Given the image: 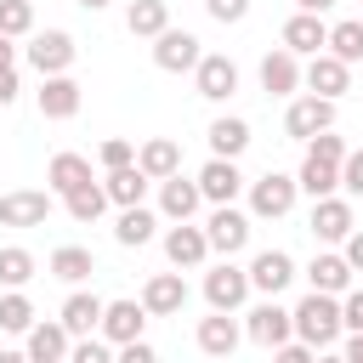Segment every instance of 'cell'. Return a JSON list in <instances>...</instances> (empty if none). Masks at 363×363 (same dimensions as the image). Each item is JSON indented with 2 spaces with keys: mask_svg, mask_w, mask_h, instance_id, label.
Instances as JSON below:
<instances>
[{
  "mask_svg": "<svg viewBox=\"0 0 363 363\" xmlns=\"http://www.w3.org/2000/svg\"><path fill=\"white\" fill-rule=\"evenodd\" d=\"M289 323H295V340H306L312 352H329L346 329H340V295H318L306 289L301 306H289Z\"/></svg>",
  "mask_w": 363,
  "mask_h": 363,
  "instance_id": "obj_1",
  "label": "cell"
},
{
  "mask_svg": "<svg viewBox=\"0 0 363 363\" xmlns=\"http://www.w3.org/2000/svg\"><path fill=\"white\" fill-rule=\"evenodd\" d=\"M295 199H301L295 176L267 170V176H255V182H250V221H284V216L295 210Z\"/></svg>",
  "mask_w": 363,
  "mask_h": 363,
  "instance_id": "obj_2",
  "label": "cell"
},
{
  "mask_svg": "<svg viewBox=\"0 0 363 363\" xmlns=\"http://www.w3.org/2000/svg\"><path fill=\"white\" fill-rule=\"evenodd\" d=\"M250 295H255V289H250V272H244V267H233L227 255L204 272V301H210V312H238Z\"/></svg>",
  "mask_w": 363,
  "mask_h": 363,
  "instance_id": "obj_3",
  "label": "cell"
},
{
  "mask_svg": "<svg viewBox=\"0 0 363 363\" xmlns=\"http://www.w3.org/2000/svg\"><path fill=\"white\" fill-rule=\"evenodd\" d=\"M74 57H79V45H74V34L68 28H45V34H28V68L45 79V74H68L74 68Z\"/></svg>",
  "mask_w": 363,
  "mask_h": 363,
  "instance_id": "obj_4",
  "label": "cell"
},
{
  "mask_svg": "<svg viewBox=\"0 0 363 363\" xmlns=\"http://www.w3.org/2000/svg\"><path fill=\"white\" fill-rule=\"evenodd\" d=\"M318 130H335V102L329 96H289V108H284V136H295V142H312Z\"/></svg>",
  "mask_w": 363,
  "mask_h": 363,
  "instance_id": "obj_5",
  "label": "cell"
},
{
  "mask_svg": "<svg viewBox=\"0 0 363 363\" xmlns=\"http://www.w3.org/2000/svg\"><path fill=\"white\" fill-rule=\"evenodd\" d=\"M244 335L255 340V346H284V340H295V323H289V306H278V295H267V301H255L250 312H244Z\"/></svg>",
  "mask_w": 363,
  "mask_h": 363,
  "instance_id": "obj_6",
  "label": "cell"
},
{
  "mask_svg": "<svg viewBox=\"0 0 363 363\" xmlns=\"http://www.w3.org/2000/svg\"><path fill=\"white\" fill-rule=\"evenodd\" d=\"M301 85H306L312 96H329V102H340V96L352 91V62H340V57L318 51V57H306V62H301Z\"/></svg>",
  "mask_w": 363,
  "mask_h": 363,
  "instance_id": "obj_7",
  "label": "cell"
},
{
  "mask_svg": "<svg viewBox=\"0 0 363 363\" xmlns=\"http://www.w3.org/2000/svg\"><path fill=\"white\" fill-rule=\"evenodd\" d=\"M204 238H210V255H238V250L250 244V210L216 204L210 221H204Z\"/></svg>",
  "mask_w": 363,
  "mask_h": 363,
  "instance_id": "obj_8",
  "label": "cell"
},
{
  "mask_svg": "<svg viewBox=\"0 0 363 363\" xmlns=\"http://www.w3.org/2000/svg\"><path fill=\"white\" fill-rule=\"evenodd\" d=\"M164 261H170L176 272H199V267L210 261V238H204V227H193V221L164 227Z\"/></svg>",
  "mask_w": 363,
  "mask_h": 363,
  "instance_id": "obj_9",
  "label": "cell"
},
{
  "mask_svg": "<svg viewBox=\"0 0 363 363\" xmlns=\"http://www.w3.org/2000/svg\"><path fill=\"white\" fill-rule=\"evenodd\" d=\"M199 57H204L199 34H187V28H176V23L153 40V62H159L164 74H193V68H199Z\"/></svg>",
  "mask_w": 363,
  "mask_h": 363,
  "instance_id": "obj_10",
  "label": "cell"
},
{
  "mask_svg": "<svg viewBox=\"0 0 363 363\" xmlns=\"http://www.w3.org/2000/svg\"><path fill=\"white\" fill-rule=\"evenodd\" d=\"M193 85H199L204 102H227V96L238 91V62H233L227 51H204L199 68H193Z\"/></svg>",
  "mask_w": 363,
  "mask_h": 363,
  "instance_id": "obj_11",
  "label": "cell"
},
{
  "mask_svg": "<svg viewBox=\"0 0 363 363\" xmlns=\"http://www.w3.org/2000/svg\"><path fill=\"white\" fill-rule=\"evenodd\" d=\"M244 272H250V289H261V295H284V289L295 284V255H289V250H255Z\"/></svg>",
  "mask_w": 363,
  "mask_h": 363,
  "instance_id": "obj_12",
  "label": "cell"
},
{
  "mask_svg": "<svg viewBox=\"0 0 363 363\" xmlns=\"http://www.w3.org/2000/svg\"><path fill=\"white\" fill-rule=\"evenodd\" d=\"M142 329H147V306H142V301H102V323H96V335H102L108 346L142 340Z\"/></svg>",
  "mask_w": 363,
  "mask_h": 363,
  "instance_id": "obj_13",
  "label": "cell"
},
{
  "mask_svg": "<svg viewBox=\"0 0 363 363\" xmlns=\"http://www.w3.org/2000/svg\"><path fill=\"white\" fill-rule=\"evenodd\" d=\"M34 102H40V119H57V125H62V119L79 113L85 96H79V79H74V74H45L40 91H34Z\"/></svg>",
  "mask_w": 363,
  "mask_h": 363,
  "instance_id": "obj_14",
  "label": "cell"
},
{
  "mask_svg": "<svg viewBox=\"0 0 363 363\" xmlns=\"http://www.w3.org/2000/svg\"><path fill=\"white\" fill-rule=\"evenodd\" d=\"M199 182V193H204V204H233L250 182H244V170H238V159H204V170L193 176Z\"/></svg>",
  "mask_w": 363,
  "mask_h": 363,
  "instance_id": "obj_15",
  "label": "cell"
},
{
  "mask_svg": "<svg viewBox=\"0 0 363 363\" xmlns=\"http://www.w3.org/2000/svg\"><path fill=\"white\" fill-rule=\"evenodd\" d=\"M306 227H312V238L318 244H340L357 221H352V199H340V193H329V199H312V216H306Z\"/></svg>",
  "mask_w": 363,
  "mask_h": 363,
  "instance_id": "obj_16",
  "label": "cell"
},
{
  "mask_svg": "<svg viewBox=\"0 0 363 363\" xmlns=\"http://www.w3.org/2000/svg\"><path fill=\"white\" fill-rule=\"evenodd\" d=\"M45 216H51V193H40V187L0 193V227H45Z\"/></svg>",
  "mask_w": 363,
  "mask_h": 363,
  "instance_id": "obj_17",
  "label": "cell"
},
{
  "mask_svg": "<svg viewBox=\"0 0 363 363\" xmlns=\"http://www.w3.org/2000/svg\"><path fill=\"white\" fill-rule=\"evenodd\" d=\"M136 301L147 306V318H176L187 306V284H182V272H153Z\"/></svg>",
  "mask_w": 363,
  "mask_h": 363,
  "instance_id": "obj_18",
  "label": "cell"
},
{
  "mask_svg": "<svg viewBox=\"0 0 363 363\" xmlns=\"http://www.w3.org/2000/svg\"><path fill=\"white\" fill-rule=\"evenodd\" d=\"M193 340H199V352H204V357H233V352H238V340H244V329H238V318H233V312H210V318H199Z\"/></svg>",
  "mask_w": 363,
  "mask_h": 363,
  "instance_id": "obj_19",
  "label": "cell"
},
{
  "mask_svg": "<svg viewBox=\"0 0 363 363\" xmlns=\"http://www.w3.org/2000/svg\"><path fill=\"white\" fill-rule=\"evenodd\" d=\"M278 40H284V51H295V57H318V51L329 45V23H323L318 11H295Z\"/></svg>",
  "mask_w": 363,
  "mask_h": 363,
  "instance_id": "obj_20",
  "label": "cell"
},
{
  "mask_svg": "<svg viewBox=\"0 0 363 363\" xmlns=\"http://www.w3.org/2000/svg\"><path fill=\"white\" fill-rule=\"evenodd\" d=\"M261 91H267V96H295V91H301V57L284 51V45H272V51L261 57Z\"/></svg>",
  "mask_w": 363,
  "mask_h": 363,
  "instance_id": "obj_21",
  "label": "cell"
},
{
  "mask_svg": "<svg viewBox=\"0 0 363 363\" xmlns=\"http://www.w3.org/2000/svg\"><path fill=\"white\" fill-rule=\"evenodd\" d=\"M199 204H204V193H199V182H187L182 170L159 182V216H164V221H193Z\"/></svg>",
  "mask_w": 363,
  "mask_h": 363,
  "instance_id": "obj_22",
  "label": "cell"
},
{
  "mask_svg": "<svg viewBox=\"0 0 363 363\" xmlns=\"http://www.w3.org/2000/svg\"><path fill=\"white\" fill-rule=\"evenodd\" d=\"M352 267H346V255H335V250H318L312 261H306V284L318 289V295H346L352 289Z\"/></svg>",
  "mask_w": 363,
  "mask_h": 363,
  "instance_id": "obj_23",
  "label": "cell"
},
{
  "mask_svg": "<svg viewBox=\"0 0 363 363\" xmlns=\"http://www.w3.org/2000/svg\"><path fill=\"white\" fill-rule=\"evenodd\" d=\"M68 346H74V335H68L62 323H40V318H34V329L23 335L28 363H68Z\"/></svg>",
  "mask_w": 363,
  "mask_h": 363,
  "instance_id": "obj_24",
  "label": "cell"
},
{
  "mask_svg": "<svg viewBox=\"0 0 363 363\" xmlns=\"http://www.w3.org/2000/svg\"><path fill=\"white\" fill-rule=\"evenodd\" d=\"M136 170H142L147 182L176 176V170H182V142H170V136H147V142L136 147Z\"/></svg>",
  "mask_w": 363,
  "mask_h": 363,
  "instance_id": "obj_25",
  "label": "cell"
},
{
  "mask_svg": "<svg viewBox=\"0 0 363 363\" xmlns=\"http://www.w3.org/2000/svg\"><path fill=\"white\" fill-rule=\"evenodd\" d=\"M85 182H91V159H85V153H51V164H45V193L68 199V193L85 187Z\"/></svg>",
  "mask_w": 363,
  "mask_h": 363,
  "instance_id": "obj_26",
  "label": "cell"
},
{
  "mask_svg": "<svg viewBox=\"0 0 363 363\" xmlns=\"http://www.w3.org/2000/svg\"><path fill=\"white\" fill-rule=\"evenodd\" d=\"M57 323H62L74 340H79V335H96V323H102V295H91V289H74V295L62 301Z\"/></svg>",
  "mask_w": 363,
  "mask_h": 363,
  "instance_id": "obj_27",
  "label": "cell"
},
{
  "mask_svg": "<svg viewBox=\"0 0 363 363\" xmlns=\"http://www.w3.org/2000/svg\"><path fill=\"white\" fill-rule=\"evenodd\" d=\"M153 227H159V216H153L147 204H125V210L113 216V238H119L125 250H142V244H153Z\"/></svg>",
  "mask_w": 363,
  "mask_h": 363,
  "instance_id": "obj_28",
  "label": "cell"
},
{
  "mask_svg": "<svg viewBox=\"0 0 363 363\" xmlns=\"http://www.w3.org/2000/svg\"><path fill=\"white\" fill-rule=\"evenodd\" d=\"M125 28L136 40H159L170 28V0H130L125 6Z\"/></svg>",
  "mask_w": 363,
  "mask_h": 363,
  "instance_id": "obj_29",
  "label": "cell"
},
{
  "mask_svg": "<svg viewBox=\"0 0 363 363\" xmlns=\"http://www.w3.org/2000/svg\"><path fill=\"white\" fill-rule=\"evenodd\" d=\"M244 147H250V125H244L238 113L210 119V159H238Z\"/></svg>",
  "mask_w": 363,
  "mask_h": 363,
  "instance_id": "obj_30",
  "label": "cell"
},
{
  "mask_svg": "<svg viewBox=\"0 0 363 363\" xmlns=\"http://www.w3.org/2000/svg\"><path fill=\"white\" fill-rule=\"evenodd\" d=\"M147 187H153V182H147L136 164H119V170H108V182H102V193H108V204H113V210L142 204V199H147Z\"/></svg>",
  "mask_w": 363,
  "mask_h": 363,
  "instance_id": "obj_31",
  "label": "cell"
},
{
  "mask_svg": "<svg viewBox=\"0 0 363 363\" xmlns=\"http://www.w3.org/2000/svg\"><path fill=\"white\" fill-rule=\"evenodd\" d=\"M51 278H62V284H85L91 272H96V255L85 250V244H62V250H51Z\"/></svg>",
  "mask_w": 363,
  "mask_h": 363,
  "instance_id": "obj_32",
  "label": "cell"
},
{
  "mask_svg": "<svg viewBox=\"0 0 363 363\" xmlns=\"http://www.w3.org/2000/svg\"><path fill=\"white\" fill-rule=\"evenodd\" d=\"M329 57L340 62H363V17H346V23H329Z\"/></svg>",
  "mask_w": 363,
  "mask_h": 363,
  "instance_id": "obj_33",
  "label": "cell"
},
{
  "mask_svg": "<svg viewBox=\"0 0 363 363\" xmlns=\"http://www.w3.org/2000/svg\"><path fill=\"white\" fill-rule=\"evenodd\" d=\"M34 250H23V244H0V289H23L28 278H34Z\"/></svg>",
  "mask_w": 363,
  "mask_h": 363,
  "instance_id": "obj_34",
  "label": "cell"
},
{
  "mask_svg": "<svg viewBox=\"0 0 363 363\" xmlns=\"http://www.w3.org/2000/svg\"><path fill=\"white\" fill-rule=\"evenodd\" d=\"M295 187H301V193H312V199H329V193L340 187V164H318V159H301V176H295Z\"/></svg>",
  "mask_w": 363,
  "mask_h": 363,
  "instance_id": "obj_35",
  "label": "cell"
},
{
  "mask_svg": "<svg viewBox=\"0 0 363 363\" xmlns=\"http://www.w3.org/2000/svg\"><path fill=\"white\" fill-rule=\"evenodd\" d=\"M0 329H6V335H28V329H34V301H28L23 289H6V295H0Z\"/></svg>",
  "mask_w": 363,
  "mask_h": 363,
  "instance_id": "obj_36",
  "label": "cell"
},
{
  "mask_svg": "<svg viewBox=\"0 0 363 363\" xmlns=\"http://www.w3.org/2000/svg\"><path fill=\"white\" fill-rule=\"evenodd\" d=\"M62 210H68L74 221H96V216L108 210V193H102V182H85V187H74V193L62 199Z\"/></svg>",
  "mask_w": 363,
  "mask_h": 363,
  "instance_id": "obj_37",
  "label": "cell"
},
{
  "mask_svg": "<svg viewBox=\"0 0 363 363\" xmlns=\"http://www.w3.org/2000/svg\"><path fill=\"white\" fill-rule=\"evenodd\" d=\"M0 34L6 40L34 34V0H0Z\"/></svg>",
  "mask_w": 363,
  "mask_h": 363,
  "instance_id": "obj_38",
  "label": "cell"
},
{
  "mask_svg": "<svg viewBox=\"0 0 363 363\" xmlns=\"http://www.w3.org/2000/svg\"><path fill=\"white\" fill-rule=\"evenodd\" d=\"M346 153H352V147H346V142H340L335 130H318V136L306 142V159H318V164H340Z\"/></svg>",
  "mask_w": 363,
  "mask_h": 363,
  "instance_id": "obj_39",
  "label": "cell"
},
{
  "mask_svg": "<svg viewBox=\"0 0 363 363\" xmlns=\"http://www.w3.org/2000/svg\"><path fill=\"white\" fill-rule=\"evenodd\" d=\"M68 363H113V346H108L102 335H79V340L68 346Z\"/></svg>",
  "mask_w": 363,
  "mask_h": 363,
  "instance_id": "obj_40",
  "label": "cell"
},
{
  "mask_svg": "<svg viewBox=\"0 0 363 363\" xmlns=\"http://www.w3.org/2000/svg\"><path fill=\"white\" fill-rule=\"evenodd\" d=\"M96 159H102V170H119V164H136V142H130V136H108V142L96 147Z\"/></svg>",
  "mask_w": 363,
  "mask_h": 363,
  "instance_id": "obj_41",
  "label": "cell"
},
{
  "mask_svg": "<svg viewBox=\"0 0 363 363\" xmlns=\"http://www.w3.org/2000/svg\"><path fill=\"white\" fill-rule=\"evenodd\" d=\"M340 187H346V199H363V147L340 159Z\"/></svg>",
  "mask_w": 363,
  "mask_h": 363,
  "instance_id": "obj_42",
  "label": "cell"
},
{
  "mask_svg": "<svg viewBox=\"0 0 363 363\" xmlns=\"http://www.w3.org/2000/svg\"><path fill=\"white\" fill-rule=\"evenodd\" d=\"M340 329H363V284H352L340 295Z\"/></svg>",
  "mask_w": 363,
  "mask_h": 363,
  "instance_id": "obj_43",
  "label": "cell"
},
{
  "mask_svg": "<svg viewBox=\"0 0 363 363\" xmlns=\"http://www.w3.org/2000/svg\"><path fill=\"white\" fill-rule=\"evenodd\" d=\"M204 11H210L216 23H244V17H250V0H204Z\"/></svg>",
  "mask_w": 363,
  "mask_h": 363,
  "instance_id": "obj_44",
  "label": "cell"
},
{
  "mask_svg": "<svg viewBox=\"0 0 363 363\" xmlns=\"http://www.w3.org/2000/svg\"><path fill=\"white\" fill-rule=\"evenodd\" d=\"M113 363H159V352L147 340H125V346H113Z\"/></svg>",
  "mask_w": 363,
  "mask_h": 363,
  "instance_id": "obj_45",
  "label": "cell"
},
{
  "mask_svg": "<svg viewBox=\"0 0 363 363\" xmlns=\"http://www.w3.org/2000/svg\"><path fill=\"white\" fill-rule=\"evenodd\" d=\"M318 352L306 346V340H284V346H272V363H312Z\"/></svg>",
  "mask_w": 363,
  "mask_h": 363,
  "instance_id": "obj_46",
  "label": "cell"
},
{
  "mask_svg": "<svg viewBox=\"0 0 363 363\" xmlns=\"http://www.w3.org/2000/svg\"><path fill=\"white\" fill-rule=\"evenodd\" d=\"M340 255H346V267H352V272H363V233H357V227L340 238Z\"/></svg>",
  "mask_w": 363,
  "mask_h": 363,
  "instance_id": "obj_47",
  "label": "cell"
},
{
  "mask_svg": "<svg viewBox=\"0 0 363 363\" xmlns=\"http://www.w3.org/2000/svg\"><path fill=\"white\" fill-rule=\"evenodd\" d=\"M17 91H23V85H17V68H0V108H11Z\"/></svg>",
  "mask_w": 363,
  "mask_h": 363,
  "instance_id": "obj_48",
  "label": "cell"
},
{
  "mask_svg": "<svg viewBox=\"0 0 363 363\" xmlns=\"http://www.w3.org/2000/svg\"><path fill=\"white\" fill-rule=\"evenodd\" d=\"M346 363H363V329H346V346H340Z\"/></svg>",
  "mask_w": 363,
  "mask_h": 363,
  "instance_id": "obj_49",
  "label": "cell"
},
{
  "mask_svg": "<svg viewBox=\"0 0 363 363\" xmlns=\"http://www.w3.org/2000/svg\"><path fill=\"white\" fill-rule=\"evenodd\" d=\"M0 68H17V45H11L6 34H0Z\"/></svg>",
  "mask_w": 363,
  "mask_h": 363,
  "instance_id": "obj_50",
  "label": "cell"
},
{
  "mask_svg": "<svg viewBox=\"0 0 363 363\" xmlns=\"http://www.w3.org/2000/svg\"><path fill=\"white\" fill-rule=\"evenodd\" d=\"M329 6H340V0H295V11H318V17H323Z\"/></svg>",
  "mask_w": 363,
  "mask_h": 363,
  "instance_id": "obj_51",
  "label": "cell"
},
{
  "mask_svg": "<svg viewBox=\"0 0 363 363\" xmlns=\"http://www.w3.org/2000/svg\"><path fill=\"white\" fill-rule=\"evenodd\" d=\"M0 363H28V352H17V346H0Z\"/></svg>",
  "mask_w": 363,
  "mask_h": 363,
  "instance_id": "obj_52",
  "label": "cell"
},
{
  "mask_svg": "<svg viewBox=\"0 0 363 363\" xmlns=\"http://www.w3.org/2000/svg\"><path fill=\"white\" fill-rule=\"evenodd\" d=\"M312 363H346V357H340V352H318Z\"/></svg>",
  "mask_w": 363,
  "mask_h": 363,
  "instance_id": "obj_53",
  "label": "cell"
},
{
  "mask_svg": "<svg viewBox=\"0 0 363 363\" xmlns=\"http://www.w3.org/2000/svg\"><path fill=\"white\" fill-rule=\"evenodd\" d=\"M74 6H85V11H102V6H113V0H74Z\"/></svg>",
  "mask_w": 363,
  "mask_h": 363,
  "instance_id": "obj_54",
  "label": "cell"
}]
</instances>
